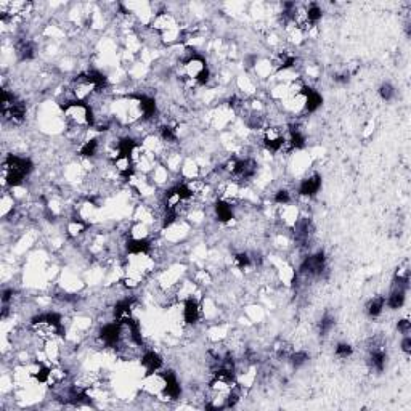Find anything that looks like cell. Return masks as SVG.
Listing matches in <instances>:
<instances>
[{"label":"cell","instance_id":"5","mask_svg":"<svg viewBox=\"0 0 411 411\" xmlns=\"http://www.w3.org/2000/svg\"><path fill=\"white\" fill-rule=\"evenodd\" d=\"M384 308H385V297H384V295H374V297L370 302H368L366 312H368V315H370V317L376 318V317L381 315V313H382Z\"/></svg>","mask_w":411,"mask_h":411},{"label":"cell","instance_id":"7","mask_svg":"<svg viewBox=\"0 0 411 411\" xmlns=\"http://www.w3.org/2000/svg\"><path fill=\"white\" fill-rule=\"evenodd\" d=\"M334 353H336V356L339 360H347V358H350V356L353 355V347L350 346V344L339 342L336 346V349H334Z\"/></svg>","mask_w":411,"mask_h":411},{"label":"cell","instance_id":"8","mask_svg":"<svg viewBox=\"0 0 411 411\" xmlns=\"http://www.w3.org/2000/svg\"><path fill=\"white\" fill-rule=\"evenodd\" d=\"M379 96L384 101H392L394 100V96H395V88L392 87L389 82H385L379 87Z\"/></svg>","mask_w":411,"mask_h":411},{"label":"cell","instance_id":"4","mask_svg":"<svg viewBox=\"0 0 411 411\" xmlns=\"http://www.w3.org/2000/svg\"><path fill=\"white\" fill-rule=\"evenodd\" d=\"M171 175H172V172L169 171V169L164 164H162V162H159V164L153 169V172H151L148 177H149L151 182L158 186V188H164V186H167V183L171 182Z\"/></svg>","mask_w":411,"mask_h":411},{"label":"cell","instance_id":"3","mask_svg":"<svg viewBox=\"0 0 411 411\" xmlns=\"http://www.w3.org/2000/svg\"><path fill=\"white\" fill-rule=\"evenodd\" d=\"M320 188H322V177H320V174L313 172V174L307 175V177H304L300 180V183L297 186V191L295 193H297V196L312 199L320 191Z\"/></svg>","mask_w":411,"mask_h":411},{"label":"cell","instance_id":"10","mask_svg":"<svg viewBox=\"0 0 411 411\" xmlns=\"http://www.w3.org/2000/svg\"><path fill=\"white\" fill-rule=\"evenodd\" d=\"M400 349H402V352L405 355H410L411 353V337L407 334V336H403V339H402V344H400Z\"/></svg>","mask_w":411,"mask_h":411},{"label":"cell","instance_id":"6","mask_svg":"<svg viewBox=\"0 0 411 411\" xmlns=\"http://www.w3.org/2000/svg\"><path fill=\"white\" fill-rule=\"evenodd\" d=\"M334 324H336L334 317L328 315V313L323 315L322 320L318 322V332H320V336H328L329 332L334 329Z\"/></svg>","mask_w":411,"mask_h":411},{"label":"cell","instance_id":"1","mask_svg":"<svg viewBox=\"0 0 411 411\" xmlns=\"http://www.w3.org/2000/svg\"><path fill=\"white\" fill-rule=\"evenodd\" d=\"M63 120L71 129H92L95 122V113L88 103L71 101L63 108Z\"/></svg>","mask_w":411,"mask_h":411},{"label":"cell","instance_id":"2","mask_svg":"<svg viewBox=\"0 0 411 411\" xmlns=\"http://www.w3.org/2000/svg\"><path fill=\"white\" fill-rule=\"evenodd\" d=\"M138 361H140V368L143 370V374H151L164 370V358L154 349H145Z\"/></svg>","mask_w":411,"mask_h":411},{"label":"cell","instance_id":"9","mask_svg":"<svg viewBox=\"0 0 411 411\" xmlns=\"http://www.w3.org/2000/svg\"><path fill=\"white\" fill-rule=\"evenodd\" d=\"M397 329L402 332L403 336H407L410 329H411V324H410V320L408 318H403V320H398L397 323Z\"/></svg>","mask_w":411,"mask_h":411}]
</instances>
